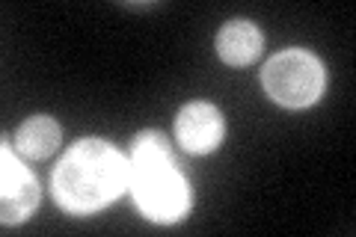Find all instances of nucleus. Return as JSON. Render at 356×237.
I'll return each mask as SVG.
<instances>
[{"mask_svg": "<svg viewBox=\"0 0 356 237\" xmlns=\"http://www.w3.org/2000/svg\"><path fill=\"white\" fill-rule=\"evenodd\" d=\"M128 184V163L102 140H81L54 172L57 202L72 213H92L113 202Z\"/></svg>", "mask_w": 356, "mask_h": 237, "instance_id": "1", "label": "nucleus"}, {"mask_svg": "<svg viewBox=\"0 0 356 237\" xmlns=\"http://www.w3.org/2000/svg\"><path fill=\"white\" fill-rule=\"evenodd\" d=\"M128 184H131L137 208L149 220L175 222L191 208L187 181L178 172L170 142L158 131H143L134 140L131 163H128Z\"/></svg>", "mask_w": 356, "mask_h": 237, "instance_id": "2", "label": "nucleus"}, {"mask_svg": "<svg viewBox=\"0 0 356 237\" xmlns=\"http://www.w3.org/2000/svg\"><path fill=\"white\" fill-rule=\"evenodd\" d=\"M267 95L285 107H306L324 92V65L306 51H282L264 65Z\"/></svg>", "mask_w": 356, "mask_h": 237, "instance_id": "3", "label": "nucleus"}, {"mask_svg": "<svg viewBox=\"0 0 356 237\" xmlns=\"http://www.w3.org/2000/svg\"><path fill=\"white\" fill-rule=\"evenodd\" d=\"M175 133H178L181 149L202 154V152L217 149V142L222 140V119L217 107L205 104V101H193V104H187L178 113Z\"/></svg>", "mask_w": 356, "mask_h": 237, "instance_id": "4", "label": "nucleus"}, {"mask_svg": "<svg viewBox=\"0 0 356 237\" xmlns=\"http://www.w3.org/2000/svg\"><path fill=\"white\" fill-rule=\"evenodd\" d=\"M39 187L33 175L18 163V157L3 145V193H0V213L3 222H21L27 213L36 208Z\"/></svg>", "mask_w": 356, "mask_h": 237, "instance_id": "5", "label": "nucleus"}, {"mask_svg": "<svg viewBox=\"0 0 356 237\" xmlns=\"http://www.w3.org/2000/svg\"><path fill=\"white\" fill-rule=\"evenodd\" d=\"M217 51L229 65H247L261 51V33L250 21H232L220 30Z\"/></svg>", "mask_w": 356, "mask_h": 237, "instance_id": "6", "label": "nucleus"}, {"mask_svg": "<svg viewBox=\"0 0 356 237\" xmlns=\"http://www.w3.org/2000/svg\"><path fill=\"white\" fill-rule=\"evenodd\" d=\"M15 145L30 161H44L60 145V125L48 116H33L18 128Z\"/></svg>", "mask_w": 356, "mask_h": 237, "instance_id": "7", "label": "nucleus"}]
</instances>
